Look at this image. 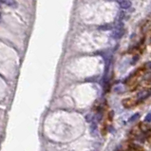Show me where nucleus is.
Returning a JSON list of instances; mask_svg holds the SVG:
<instances>
[{"label": "nucleus", "instance_id": "1", "mask_svg": "<svg viewBox=\"0 0 151 151\" xmlns=\"http://www.w3.org/2000/svg\"><path fill=\"white\" fill-rule=\"evenodd\" d=\"M123 35V29L121 28H115V29L112 31V38L114 39H119Z\"/></svg>", "mask_w": 151, "mask_h": 151}, {"label": "nucleus", "instance_id": "2", "mask_svg": "<svg viewBox=\"0 0 151 151\" xmlns=\"http://www.w3.org/2000/svg\"><path fill=\"white\" fill-rule=\"evenodd\" d=\"M0 3L6 6H9V7H11V8L17 7V2L15 0H0Z\"/></svg>", "mask_w": 151, "mask_h": 151}, {"label": "nucleus", "instance_id": "3", "mask_svg": "<svg viewBox=\"0 0 151 151\" xmlns=\"http://www.w3.org/2000/svg\"><path fill=\"white\" fill-rule=\"evenodd\" d=\"M150 94H151V90H143L138 94V99L144 100V99H146V97H148Z\"/></svg>", "mask_w": 151, "mask_h": 151}, {"label": "nucleus", "instance_id": "4", "mask_svg": "<svg viewBox=\"0 0 151 151\" xmlns=\"http://www.w3.org/2000/svg\"><path fill=\"white\" fill-rule=\"evenodd\" d=\"M132 3L129 1V0H122L120 2V7L122 9H128L131 7Z\"/></svg>", "mask_w": 151, "mask_h": 151}, {"label": "nucleus", "instance_id": "5", "mask_svg": "<svg viewBox=\"0 0 151 151\" xmlns=\"http://www.w3.org/2000/svg\"><path fill=\"white\" fill-rule=\"evenodd\" d=\"M129 149L131 151H144V148L138 144H131L129 146Z\"/></svg>", "mask_w": 151, "mask_h": 151}, {"label": "nucleus", "instance_id": "6", "mask_svg": "<svg viewBox=\"0 0 151 151\" xmlns=\"http://www.w3.org/2000/svg\"><path fill=\"white\" fill-rule=\"evenodd\" d=\"M139 117H140V115H139V113L134 114V115H133V116L129 119V122H134V121H135V120H137Z\"/></svg>", "mask_w": 151, "mask_h": 151}, {"label": "nucleus", "instance_id": "7", "mask_svg": "<svg viewBox=\"0 0 151 151\" xmlns=\"http://www.w3.org/2000/svg\"><path fill=\"white\" fill-rule=\"evenodd\" d=\"M100 29H103V31H108V29H111V26L110 25H106V26H101Z\"/></svg>", "mask_w": 151, "mask_h": 151}, {"label": "nucleus", "instance_id": "8", "mask_svg": "<svg viewBox=\"0 0 151 151\" xmlns=\"http://www.w3.org/2000/svg\"><path fill=\"white\" fill-rule=\"evenodd\" d=\"M144 122L148 123V122H151V113H148L144 118Z\"/></svg>", "mask_w": 151, "mask_h": 151}, {"label": "nucleus", "instance_id": "9", "mask_svg": "<svg viewBox=\"0 0 151 151\" xmlns=\"http://www.w3.org/2000/svg\"><path fill=\"white\" fill-rule=\"evenodd\" d=\"M146 66H147V67H148V69H151V62H149V63H147Z\"/></svg>", "mask_w": 151, "mask_h": 151}]
</instances>
